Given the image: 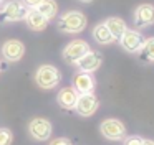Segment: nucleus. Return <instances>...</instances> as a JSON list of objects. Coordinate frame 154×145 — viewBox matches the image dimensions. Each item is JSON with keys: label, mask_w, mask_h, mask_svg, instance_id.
I'll use <instances>...</instances> for the list:
<instances>
[{"label": "nucleus", "mask_w": 154, "mask_h": 145, "mask_svg": "<svg viewBox=\"0 0 154 145\" xmlns=\"http://www.w3.org/2000/svg\"><path fill=\"white\" fill-rule=\"evenodd\" d=\"M86 28V16L81 12H66L58 18V30L65 33H80Z\"/></svg>", "instance_id": "f257e3e1"}, {"label": "nucleus", "mask_w": 154, "mask_h": 145, "mask_svg": "<svg viewBox=\"0 0 154 145\" xmlns=\"http://www.w3.org/2000/svg\"><path fill=\"white\" fill-rule=\"evenodd\" d=\"M60 71L51 64H43L35 72V81L42 89H53L60 82Z\"/></svg>", "instance_id": "f03ea898"}, {"label": "nucleus", "mask_w": 154, "mask_h": 145, "mask_svg": "<svg viewBox=\"0 0 154 145\" xmlns=\"http://www.w3.org/2000/svg\"><path fill=\"white\" fill-rule=\"evenodd\" d=\"M28 13V7L25 5L22 0H10L4 5V8L0 10V15L5 22H18V20H25Z\"/></svg>", "instance_id": "7ed1b4c3"}, {"label": "nucleus", "mask_w": 154, "mask_h": 145, "mask_svg": "<svg viewBox=\"0 0 154 145\" xmlns=\"http://www.w3.org/2000/svg\"><path fill=\"white\" fill-rule=\"evenodd\" d=\"M100 132L109 140H123V138H126V127L118 119L103 120L100 125Z\"/></svg>", "instance_id": "20e7f679"}, {"label": "nucleus", "mask_w": 154, "mask_h": 145, "mask_svg": "<svg viewBox=\"0 0 154 145\" xmlns=\"http://www.w3.org/2000/svg\"><path fill=\"white\" fill-rule=\"evenodd\" d=\"M88 51H90V46H88L86 41H83V40H73V41H70L65 46L63 58H65V61L70 63V64H76L78 59L83 55H86Z\"/></svg>", "instance_id": "39448f33"}, {"label": "nucleus", "mask_w": 154, "mask_h": 145, "mask_svg": "<svg viewBox=\"0 0 154 145\" xmlns=\"http://www.w3.org/2000/svg\"><path fill=\"white\" fill-rule=\"evenodd\" d=\"M98 105H100V102H98L96 96L93 94V92H90V94H80L76 99V104H75V111L78 112V115H81V117H90V115H93L94 112H96Z\"/></svg>", "instance_id": "423d86ee"}, {"label": "nucleus", "mask_w": 154, "mask_h": 145, "mask_svg": "<svg viewBox=\"0 0 154 145\" xmlns=\"http://www.w3.org/2000/svg\"><path fill=\"white\" fill-rule=\"evenodd\" d=\"M144 40L146 38H144L139 31L126 28V31H124L119 38V43H121V46H123V49H126L128 53H137L143 48Z\"/></svg>", "instance_id": "0eeeda50"}, {"label": "nucleus", "mask_w": 154, "mask_h": 145, "mask_svg": "<svg viewBox=\"0 0 154 145\" xmlns=\"http://www.w3.org/2000/svg\"><path fill=\"white\" fill-rule=\"evenodd\" d=\"M28 130H30V135L35 140H47L51 135V124L50 120H47L43 117H37L30 122Z\"/></svg>", "instance_id": "6e6552de"}, {"label": "nucleus", "mask_w": 154, "mask_h": 145, "mask_svg": "<svg viewBox=\"0 0 154 145\" xmlns=\"http://www.w3.org/2000/svg\"><path fill=\"white\" fill-rule=\"evenodd\" d=\"M134 23L137 28H146V26L154 23V5L151 3H143L134 12Z\"/></svg>", "instance_id": "1a4fd4ad"}, {"label": "nucleus", "mask_w": 154, "mask_h": 145, "mask_svg": "<svg viewBox=\"0 0 154 145\" xmlns=\"http://www.w3.org/2000/svg\"><path fill=\"white\" fill-rule=\"evenodd\" d=\"M2 53H4V58L7 59V61L17 63V61H20L22 56H23L25 46H23V43L18 41V40H8V41H5L4 46H2Z\"/></svg>", "instance_id": "9d476101"}, {"label": "nucleus", "mask_w": 154, "mask_h": 145, "mask_svg": "<svg viewBox=\"0 0 154 145\" xmlns=\"http://www.w3.org/2000/svg\"><path fill=\"white\" fill-rule=\"evenodd\" d=\"M101 64H103V56L94 51H88L86 55H83L76 61V66L80 68V71H85V72L96 71Z\"/></svg>", "instance_id": "9b49d317"}, {"label": "nucleus", "mask_w": 154, "mask_h": 145, "mask_svg": "<svg viewBox=\"0 0 154 145\" xmlns=\"http://www.w3.org/2000/svg\"><path fill=\"white\" fill-rule=\"evenodd\" d=\"M73 87L76 89L78 94H90L94 91V79L91 72L80 71L73 76Z\"/></svg>", "instance_id": "f8f14e48"}, {"label": "nucleus", "mask_w": 154, "mask_h": 145, "mask_svg": "<svg viewBox=\"0 0 154 145\" xmlns=\"http://www.w3.org/2000/svg\"><path fill=\"white\" fill-rule=\"evenodd\" d=\"M25 22H27V26L33 31H42V30L47 28L48 25V18H45L37 8H28V13L25 16Z\"/></svg>", "instance_id": "ddd939ff"}, {"label": "nucleus", "mask_w": 154, "mask_h": 145, "mask_svg": "<svg viewBox=\"0 0 154 145\" xmlns=\"http://www.w3.org/2000/svg\"><path fill=\"white\" fill-rule=\"evenodd\" d=\"M78 96H80V94L76 92V89H75L73 86H68V87H63L60 92H58L57 101H58V104H60L61 107H65V109H73L75 104H76Z\"/></svg>", "instance_id": "4468645a"}, {"label": "nucleus", "mask_w": 154, "mask_h": 145, "mask_svg": "<svg viewBox=\"0 0 154 145\" xmlns=\"http://www.w3.org/2000/svg\"><path fill=\"white\" fill-rule=\"evenodd\" d=\"M104 25L108 26V30H109V33L113 35L114 40H119L121 35H123L124 31H126V23L123 22L121 18H118V16H111V18H108L106 22H104Z\"/></svg>", "instance_id": "2eb2a0df"}, {"label": "nucleus", "mask_w": 154, "mask_h": 145, "mask_svg": "<svg viewBox=\"0 0 154 145\" xmlns=\"http://www.w3.org/2000/svg\"><path fill=\"white\" fill-rule=\"evenodd\" d=\"M93 38L98 43H101V45H108V43L114 41L113 35L109 33V30H108V26L104 23H100V25H96L93 28Z\"/></svg>", "instance_id": "dca6fc26"}, {"label": "nucleus", "mask_w": 154, "mask_h": 145, "mask_svg": "<svg viewBox=\"0 0 154 145\" xmlns=\"http://www.w3.org/2000/svg\"><path fill=\"white\" fill-rule=\"evenodd\" d=\"M37 10L45 16V18L51 20V18H55L57 13H58V5H57L55 0H42V2L38 3Z\"/></svg>", "instance_id": "f3484780"}, {"label": "nucleus", "mask_w": 154, "mask_h": 145, "mask_svg": "<svg viewBox=\"0 0 154 145\" xmlns=\"http://www.w3.org/2000/svg\"><path fill=\"white\" fill-rule=\"evenodd\" d=\"M141 53L146 59L149 61H154V38H149V40H144V45L141 48Z\"/></svg>", "instance_id": "a211bd4d"}, {"label": "nucleus", "mask_w": 154, "mask_h": 145, "mask_svg": "<svg viewBox=\"0 0 154 145\" xmlns=\"http://www.w3.org/2000/svg\"><path fill=\"white\" fill-rule=\"evenodd\" d=\"M14 142V135H12L10 129L0 127V145H12Z\"/></svg>", "instance_id": "6ab92c4d"}, {"label": "nucleus", "mask_w": 154, "mask_h": 145, "mask_svg": "<svg viewBox=\"0 0 154 145\" xmlns=\"http://www.w3.org/2000/svg\"><path fill=\"white\" fill-rule=\"evenodd\" d=\"M124 145H143V138H141V137H136V135H133V137H128L126 140H124Z\"/></svg>", "instance_id": "aec40b11"}, {"label": "nucleus", "mask_w": 154, "mask_h": 145, "mask_svg": "<svg viewBox=\"0 0 154 145\" xmlns=\"http://www.w3.org/2000/svg\"><path fill=\"white\" fill-rule=\"evenodd\" d=\"M50 145H71V142L68 138H55L50 142Z\"/></svg>", "instance_id": "412c9836"}, {"label": "nucleus", "mask_w": 154, "mask_h": 145, "mask_svg": "<svg viewBox=\"0 0 154 145\" xmlns=\"http://www.w3.org/2000/svg\"><path fill=\"white\" fill-rule=\"evenodd\" d=\"M22 2H23L25 5L28 7V8H37V7H38V3H40L42 0H22Z\"/></svg>", "instance_id": "4be33fe9"}, {"label": "nucleus", "mask_w": 154, "mask_h": 145, "mask_svg": "<svg viewBox=\"0 0 154 145\" xmlns=\"http://www.w3.org/2000/svg\"><path fill=\"white\" fill-rule=\"evenodd\" d=\"M143 145H154V140H143Z\"/></svg>", "instance_id": "5701e85b"}, {"label": "nucleus", "mask_w": 154, "mask_h": 145, "mask_svg": "<svg viewBox=\"0 0 154 145\" xmlns=\"http://www.w3.org/2000/svg\"><path fill=\"white\" fill-rule=\"evenodd\" d=\"M80 2H83V3H90V2H93V0H80Z\"/></svg>", "instance_id": "b1692460"}, {"label": "nucleus", "mask_w": 154, "mask_h": 145, "mask_svg": "<svg viewBox=\"0 0 154 145\" xmlns=\"http://www.w3.org/2000/svg\"><path fill=\"white\" fill-rule=\"evenodd\" d=\"M2 2H4V0H0V3H2Z\"/></svg>", "instance_id": "393cba45"}, {"label": "nucleus", "mask_w": 154, "mask_h": 145, "mask_svg": "<svg viewBox=\"0 0 154 145\" xmlns=\"http://www.w3.org/2000/svg\"><path fill=\"white\" fill-rule=\"evenodd\" d=\"M0 69H2V64H0Z\"/></svg>", "instance_id": "a878e982"}]
</instances>
